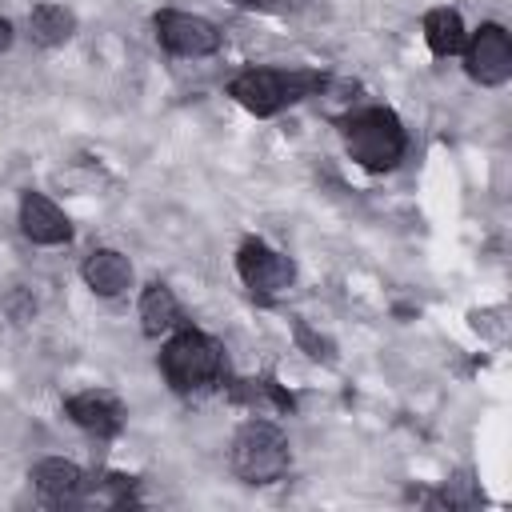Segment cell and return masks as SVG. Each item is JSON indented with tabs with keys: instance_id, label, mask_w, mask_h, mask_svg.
<instances>
[{
	"instance_id": "cell-1",
	"label": "cell",
	"mask_w": 512,
	"mask_h": 512,
	"mask_svg": "<svg viewBox=\"0 0 512 512\" xmlns=\"http://www.w3.org/2000/svg\"><path fill=\"white\" fill-rule=\"evenodd\" d=\"M324 88V76L320 72H308V68H244L232 76L228 84V96L248 108L252 116H272L280 112L284 104H296L304 96H316Z\"/></svg>"
},
{
	"instance_id": "cell-2",
	"label": "cell",
	"mask_w": 512,
	"mask_h": 512,
	"mask_svg": "<svg viewBox=\"0 0 512 512\" xmlns=\"http://www.w3.org/2000/svg\"><path fill=\"white\" fill-rule=\"evenodd\" d=\"M344 148L348 156L368 172H388L408 148L404 124L388 108H360L344 116Z\"/></svg>"
},
{
	"instance_id": "cell-3",
	"label": "cell",
	"mask_w": 512,
	"mask_h": 512,
	"mask_svg": "<svg viewBox=\"0 0 512 512\" xmlns=\"http://www.w3.org/2000/svg\"><path fill=\"white\" fill-rule=\"evenodd\" d=\"M160 372L176 392H204L224 372V348L196 328H180L160 348Z\"/></svg>"
},
{
	"instance_id": "cell-4",
	"label": "cell",
	"mask_w": 512,
	"mask_h": 512,
	"mask_svg": "<svg viewBox=\"0 0 512 512\" xmlns=\"http://www.w3.org/2000/svg\"><path fill=\"white\" fill-rule=\"evenodd\" d=\"M232 472L244 480V484H272L288 472V440L276 424L268 420H248L236 436H232Z\"/></svg>"
},
{
	"instance_id": "cell-5",
	"label": "cell",
	"mask_w": 512,
	"mask_h": 512,
	"mask_svg": "<svg viewBox=\"0 0 512 512\" xmlns=\"http://www.w3.org/2000/svg\"><path fill=\"white\" fill-rule=\"evenodd\" d=\"M460 52H464V68L476 84L496 88L512 76V40L500 24H480Z\"/></svg>"
},
{
	"instance_id": "cell-6",
	"label": "cell",
	"mask_w": 512,
	"mask_h": 512,
	"mask_svg": "<svg viewBox=\"0 0 512 512\" xmlns=\"http://www.w3.org/2000/svg\"><path fill=\"white\" fill-rule=\"evenodd\" d=\"M156 36L176 56H212L220 48V32L212 20L192 16V12H176V8L156 12Z\"/></svg>"
},
{
	"instance_id": "cell-7",
	"label": "cell",
	"mask_w": 512,
	"mask_h": 512,
	"mask_svg": "<svg viewBox=\"0 0 512 512\" xmlns=\"http://www.w3.org/2000/svg\"><path fill=\"white\" fill-rule=\"evenodd\" d=\"M236 272H240V280H244L252 292L272 296V292H280V288L292 284L296 264H292L284 252L268 248L264 240H244L240 252H236Z\"/></svg>"
},
{
	"instance_id": "cell-8",
	"label": "cell",
	"mask_w": 512,
	"mask_h": 512,
	"mask_svg": "<svg viewBox=\"0 0 512 512\" xmlns=\"http://www.w3.org/2000/svg\"><path fill=\"white\" fill-rule=\"evenodd\" d=\"M20 232L32 244H64L72 236V224L44 192H24L20 196Z\"/></svg>"
},
{
	"instance_id": "cell-9",
	"label": "cell",
	"mask_w": 512,
	"mask_h": 512,
	"mask_svg": "<svg viewBox=\"0 0 512 512\" xmlns=\"http://www.w3.org/2000/svg\"><path fill=\"white\" fill-rule=\"evenodd\" d=\"M64 412L84 428V432H96V436H116L120 424H124V408L112 392H100V388H88V392H76L64 400Z\"/></svg>"
},
{
	"instance_id": "cell-10",
	"label": "cell",
	"mask_w": 512,
	"mask_h": 512,
	"mask_svg": "<svg viewBox=\"0 0 512 512\" xmlns=\"http://www.w3.org/2000/svg\"><path fill=\"white\" fill-rule=\"evenodd\" d=\"M80 276H84V284H88L96 296H120V292L132 284V264H128V256L116 252V248H96V252H88Z\"/></svg>"
},
{
	"instance_id": "cell-11",
	"label": "cell",
	"mask_w": 512,
	"mask_h": 512,
	"mask_svg": "<svg viewBox=\"0 0 512 512\" xmlns=\"http://www.w3.org/2000/svg\"><path fill=\"white\" fill-rule=\"evenodd\" d=\"M28 480L36 484L40 496L60 500V504H72V500H80V492H84V472H80L72 460H64V456H48V460H40V464L32 468Z\"/></svg>"
},
{
	"instance_id": "cell-12",
	"label": "cell",
	"mask_w": 512,
	"mask_h": 512,
	"mask_svg": "<svg viewBox=\"0 0 512 512\" xmlns=\"http://www.w3.org/2000/svg\"><path fill=\"white\" fill-rule=\"evenodd\" d=\"M72 32H76V16L64 4H36L28 12V36L40 48H56V44L72 40Z\"/></svg>"
},
{
	"instance_id": "cell-13",
	"label": "cell",
	"mask_w": 512,
	"mask_h": 512,
	"mask_svg": "<svg viewBox=\"0 0 512 512\" xmlns=\"http://www.w3.org/2000/svg\"><path fill=\"white\" fill-rule=\"evenodd\" d=\"M176 320H180V304H176L172 288L148 284V288L140 292V328H144L148 336H164V332L176 328Z\"/></svg>"
},
{
	"instance_id": "cell-14",
	"label": "cell",
	"mask_w": 512,
	"mask_h": 512,
	"mask_svg": "<svg viewBox=\"0 0 512 512\" xmlns=\"http://www.w3.org/2000/svg\"><path fill=\"white\" fill-rule=\"evenodd\" d=\"M424 40L432 48V56H456L464 48V24H460V12L452 8H432L424 12Z\"/></svg>"
},
{
	"instance_id": "cell-15",
	"label": "cell",
	"mask_w": 512,
	"mask_h": 512,
	"mask_svg": "<svg viewBox=\"0 0 512 512\" xmlns=\"http://www.w3.org/2000/svg\"><path fill=\"white\" fill-rule=\"evenodd\" d=\"M296 344H300V348H304L312 360H324V364H332V360H336V348H332V340H328V336H320V332H312L304 320L296 324Z\"/></svg>"
},
{
	"instance_id": "cell-16",
	"label": "cell",
	"mask_w": 512,
	"mask_h": 512,
	"mask_svg": "<svg viewBox=\"0 0 512 512\" xmlns=\"http://www.w3.org/2000/svg\"><path fill=\"white\" fill-rule=\"evenodd\" d=\"M4 308H8V316H12L16 324H24V320H32V312H36V300H32L24 288H12V292L4 296Z\"/></svg>"
},
{
	"instance_id": "cell-17",
	"label": "cell",
	"mask_w": 512,
	"mask_h": 512,
	"mask_svg": "<svg viewBox=\"0 0 512 512\" xmlns=\"http://www.w3.org/2000/svg\"><path fill=\"white\" fill-rule=\"evenodd\" d=\"M8 48H12V20L0 16V52H8Z\"/></svg>"
},
{
	"instance_id": "cell-18",
	"label": "cell",
	"mask_w": 512,
	"mask_h": 512,
	"mask_svg": "<svg viewBox=\"0 0 512 512\" xmlns=\"http://www.w3.org/2000/svg\"><path fill=\"white\" fill-rule=\"evenodd\" d=\"M240 4H252V8H284L292 0H240Z\"/></svg>"
}]
</instances>
